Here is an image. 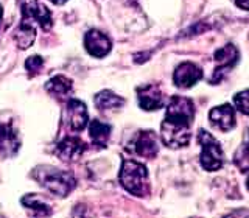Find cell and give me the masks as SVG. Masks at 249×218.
Instances as JSON below:
<instances>
[{"instance_id":"cell-12","label":"cell","mask_w":249,"mask_h":218,"mask_svg":"<svg viewBox=\"0 0 249 218\" xmlns=\"http://www.w3.org/2000/svg\"><path fill=\"white\" fill-rule=\"evenodd\" d=\"M84 150H86V145H84L83 140L78 139V137H72V136L64 137L56 145L58 158L62 159V161H66V162L78 159L84 153Z\"/></svg>"},{"instance_id":"cell-13","label":"cell","mask_w":249,"mask_h":218,"mask_svg":"<svg viewBox=\"0 0 249 218\" xmlns=\"http://www.w3.org/2000/svg\"><path fill=\"white\" fill-rule=\"evenodd\" d=\"M134 151L142 158H154L159 151L158 136L153 131H140L134 140Z\"/></svg>"},{"instance_id":"cell-16","label":"cell","mask_w":249,"mask_h":218,"mask_svg":"<svg viewBox=\"0 0 249 218\" xmlns=\"http://www.w3.org/2000/svg\"><path fill=\"white\" fill-rule=\"evenodd\" d=\"M89 136L97 146H106L109 137H111V127L100 120H92L89 125Z\"/></svg>"},{"instance_id":"cell-21","label":"cell","mask_w":249,"mask_h":218,"mask_svg":"<svg viewBox=\"0 0 249 218\" xmlns=\"http://www.w3.org/2000/svg\"><path fill=\"white\" fill-rule=\"evenodd\" d=\"M25 66H27V72L30 73V76H35L36 73H39L42 70L44 66V59L39 56V54H33L25 61Z\"/></svg>"},{"instance_id":"cell-15","label":"cell","mask_w":249,"mask_h":218,"mask_svg":"<svg viewBox=\"0 0 249 218\" xmlns=\"http://www.w3.org/2000/svg\"><path fill=\"white\" fill-rule=\"evenodd\" d=\"M72 88H73L72 80H69L66 76H54L45 84L47 92L54 98H66L67 95L72 93Z\"/></svg>"},{"instance_id":"cell-5","label":"cell","mask_w":249,"mask_h":218,"mask_svg":"<svg viewBox=\"0 0 249 218\" xmlns=\"http://www.w3.org/2000/svg\"><path fill=\"white\" fill-rule=\"evenodd\" d=\"M201 144V165L207 171H215L223 167V150L220 142L210 134V132L201 129L198 134Z\"/></svg>"},{"instance_id":"cell-22","label":"cell","mask_w":249,"mask_h":218,"mask_svg":"<svg viewBox=\"0 0 249 218\" xmlns=\"http://www.w3.org/2000/svg\"><path fill=\"white\" fill-rule=\"evenodd\" d=\"M235 5H238L241 10L249 11V0H235Z\"/></svg>"},{"instance_id":"cell-7","label":"cell","mask_w":249,"mask_h":218,"mask_svg":"<svg viewBox=\"0 0 249 218\" xmlns=\"http://www.w3.org/2000/svg\"><path fill=\"white\" fill-rule=\"evenodd\" d=\"M84 47L92 56L103 58L111 52L112 44L105 33H101L100 30H89L84 36Z\"/></svg>"},{"instance_id":"cell-11","label":"cell","mask_w":249,"mask_h":218,"mask_svg":"<svg viewBox=\"0 0 249 218\" xmlns=\"http://www.w3.org/2000/svg\"><path fill=\"white\" fill-rule=\"evenodd\" d=\"M139 105L145 111H156L163 106V95L156 84H146L137 89Z\"/></svg>"},{"instance_id":"cell-8","label":"cell","mask_w":249,"mask_h":218,"mask_svg":"<svg viewBox=\"0 0 249 218\" xmlns=\"http://www.w3.org/2000/svg\"><path fill=\"white\" fill-rule=\"evenodd\" d=\"M66 114H67V122L72 131L80 132L86 128V125L89 122L88 117V108L80 100H69L66 106Z\"/></svg>"},{"instance_id":"cell-14","label":"cell","mask_w":249,"mask_h":218,"mask_svg":"<svg viewBox=\"0 0 249 218\" xmlns=\"http://www.w3.org/2000/svg\"><path fill=\"white\" fill-rule=\"evenodd\" d=\"M19 150V139L10 125H0V151L5 154H16Z\"/></svg>"},{"instance_id":"cell-17","label":"cell","mask_w":249,"mask_h":218,"mask_svg":"<svg viewBox=\"0 0 249 218\" xmlns=\"http://www.w3.org/2000/svg\"><path fill=\"white\" fill-rule=\"evenodd\" d=\"M95 105L100 111H111V109H117V108H122L124 100L119 95H115L112 91H101L95 95Z\"/></svg>"},{"instance_id":"cell-4","label":"cell","mask_w":249,"mask_h":218,"mask_svg":"<svg viewBox=\"0 0 249 218\" xmlns=\"http://www.w3.org/2000/svg\"><path fill=\"white\" fill-rule=\"evenodd\" d=\"M119 178L123 189L136 195V197H145L148 190H150V185H148V170L145 168V165L136 161H123Z\"/></svg>"},{"instance_id":"cell-19","label":"cell","mask_w":249,"mask_h":218,"mask_svg":"<svg viewBox=\"0 0 249 218\" xmlns=\"http://www.w3.org/2000/svg\"><path fill=\"white\" fill-rule=\"evenodd\" d=\"M235 164L241 170H249V131H248V139L246 142L240 146L235 156Z\"/></svg>"},{"instance_id":"cell-18","label":"cell","mask_w":249,"mask_h":218,"mask_svg":"<svg viewBox=\"0 0 249 218\" xmlns=\"http://www.w3.org/2000/svg\"><path fill=\"white\" fill-rule=\"evenodd\" d=\"M22 204L27 209H30L35 215L47 217L53 212L52 207L49 206V202L39 197V195H25V197L22 198Z\"/></svg>"},{"instance_id":"cell-20","label":"cell","mask_w":249,"mask_h":218,"mask_svg":"<svg viewBox=\"0 0 249 218\" xmlns=\"http://www.w3.org/2000/svg\"><path fill=\"white\" fill-rule=\"evenodd\" d=\"M233 103H235L237 109L241 114L249 115V89L237 93V95L233 97Z\"/></svg>"},{"instance_id":"cell-3","label":"cell","mask_w":249,"mask_h":218,"mask_svg":"<svg viewBox=\"0 0 249 218\" xmlns=\"http://www.w3.org/2000/svg\"><path fill=\"white\" fill-rule=\"evenodd\" d=\"M33 176L44 189H47L50 193H53L54 197H59V198L67 197V195L76 187L75 176L66 170L39 167L33 171Z\"/></svg>"},{"instance_id":"cell-2","label":"cell","mask_w":249,"mask_h":218,"mask_svg":"<svg viewBox=\"0 0 249 218\" xmlns=\"http://www.w3.org/2000/svg\"><path fill=\"white\" fill-rule=\"evenodd\" d=\"M36 27H41L45 31L52 28L50 11L37 0H23L22 2V22L16 30L14 39L19 49H28L36 37Z\"/></svg>"},{"instance_id":"cell-1","label":"cell","mask_w":249,"mask_h":218,"mask_svg":"<svg viewBox=\"0 0 249 218\" xmlns=\"http://www.w3.org/2000/svg\"><path fill=\"white\" fill-rule=\"evenodd\" d=\"M195 117V106L190 98L171 97L167 108L165 120L162 122L160 136L168 148L185 146L190 140V125Z\"/></svg>"},{"instance_id":"cell-25","label":"cell","mask_w":249,"mask_h":218,"mask_svg":"<svg viewBox=\"0 0 249 218\" xmlns=\"http://www.w3.org/2000/svg\"><path fill=\"white\" fill-rule=\"evenodd\" d=\"M246 187H248V190H249V178H248V181H246Z\"/></svg>"},{"instance_id":"cell-10","label":"cell","mask_w":249,"mask_h":218,"mask_svg":"<svg viewBox=\"0 0 249 218\" xmlns=\"http://www.w3.org/2000/svg\"><path fill=\"white\" fill-rule=\"evenodd\" d=\"M202 78V70L195 66L193 62H182L179 64L173 73V81L178 88L187 89L196 84Z\"/></svg>"},{"instance_id":"cell-6","label":"cell","mask_w":249,"mask_h":218,"mask_svg":"<svg viewBox=\"0 0 249 218\" xmlns=\"http://www.w3.org/2000/svg\"><path fill=\"white\" fill-rule=\"evenodd\" d=\"M238 61V52L235 49V45L228 44L224 45L223 49H220L215 53V62H216V67H215V72L212 76V81L210 83H218L221 78L229 72V70L237 64Z\"/></svg>"},{"instance_id":"cell-23","label":"cell","mask_w":249,"mask_h":218,"mask_svg":"<svg viewBox=\"0 0 249 218\" xmlns=\"http://www.w3.org/2000/svg\"><path fill=\"white\" fill-rule=\"evenodd\" d=\"M50 2L54 5H62V3H66V0H50Z\"/></svg>"},{"instance_id":"cell-24","label":"cell","mask_w":249,"mask_h":218,"mask_svg":"<svg viewBox=\"0 0 249 218\" xmlns=\"http://www.w3.org/2000/svg\"><path fill=\"white\" fill-rule=\"evenodd\" d=\"M0 20H2V5H0Z\"/></svg>"},{"instance_id":"cell-9","label":"cell","mask_w":249,"mask_h":218,"mask_svg":"<svg viewBox=\"0 0 249 218\" xmlns=\"http://www.w3.org/2000/svg\"><path fill=\"white\" fill-rule=\"evenodd\" d=\"M209 120L218 129H221L224 132L231 131L235 127V111H233V106L229 103H224L212 108L209 112Z\"/></svg>"}]
</instances>
